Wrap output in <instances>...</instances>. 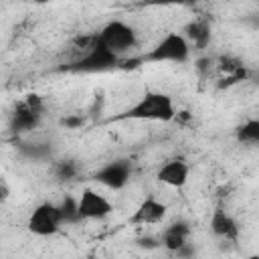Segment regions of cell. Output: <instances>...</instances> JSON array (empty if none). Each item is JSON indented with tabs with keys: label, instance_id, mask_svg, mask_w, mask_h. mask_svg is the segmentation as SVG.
<instances>
[{
	"label": "cell",
	"instance_id": "1",
	"mask_svg": "<svg viewBox=\"0 0 259 259\" xmlns=\"http://www.w3.org/2000/svg\"><path fill=\"white\" fill-rule=\"evenodd\" d=\"M178 117L174 99L162 91H146L136 103H132L117 119H138V121H172Z\"/></svg>",
	"mask_w": 259,
	"mask_h": 259
},
{
	"label": "cell",
	"instance_id": "2",
	"mask_svg": "<svg viewBox=\"0 0 259 259\" xmlns=\"http://www.w3.org/2000/svg\"><path fill=\"white\" fill-rule=\"evenodd\" d=\"M63 223H65V214H63L61 204L40 202L28 214L26 229L36 237H53L61 231Z\"/></svg>",
	"mask_w": 259,
	"mask_h": 259
},
{
	"label": "cell",
	"instance_id": "3",
	"mask_svg": "<svg viewBox=\"0 0 259 259\" xmlns=\"http://www.w3.org/2000/svg\"><path fill=\"white\" fill-rule=\"evenodd\" d=\"M190 51L192 49H190V45L182 32H168L146 55V61H152V63H186L190 59Z\"/></svg>",
	"mask_w": 259,
	"mask_h": 259
},
{
	"label": "cell",
	"instance_id": "4",
	"mask_svg": "<svg viewBox=\"0 0 259 259\" xmlns=\"http://www.w3.org/2000/svg\"><path fill=\"white\" fill-rule=\"evenodd\" d=\"M99 40H101L107 49H111L115 55L123 57L125 53H130L132 49H136V45H138V34H136V30H134L132 24H127V22L115 18V20H109V22L101 28Z\"/></svg>",
	"mask_w": 259,
	"mask_h": 259
},
{
	"label": "cell",
	"instance_id": "5",
	"mask_svg": "<svg viewBox=\"0 0 259 259\" xmlns=\"http://www.w3.org/2000/svg\"><path fill=\"white\" fill-rule=\"evenodd\" d=\"M77 219L85 221H101L113 212V204L107 196L97 192L95 188H83L79 198L75 200Z\"/></svg>",
	"mask_w": 259,
	"mask_h": 259
},
{
	"label": "cell",
	"instance_id": "6",
	"mask_svg": "<svg viewBox=\"0 0 259 259\" xmlns=\"http://www.w3.org/2000/svg\"><path fill=\"white\" fill-rule=\"evenodd\" d=\"M121 61L119 55H115L111 49H107L99 36L97 40L77 59V69L79 71H85V73H99V71H107L111 67H117V63Z\"/></svg>",
	"mask_w": 259,
	"mask_h": 259
},
{
	"label": "cell",
	"instance_id": "7",
	"mask_svg": "<svg viewBox=\"0 0 259 259\" xmlns=\"http://www.w3.org/2000/svg\"><path fill=\"white\" fill-rule=\"evenodd\" d=\"M168 212L166 202H162L156 196H146L130 214V223L138 225V227H150V225H158L164 221Z\"/></svg>",
	"mask_w": 259,
	"mask_h": 259
},
{
	"label": "cell",
	"instance_id": "8",
	"mask_svg": "<svg viewBox=\"0 0 259 259\" xmlns=\"http://www.w3.org/2000/svg\"><path fill=\"white\" fill-rule=\"evenodd\" d=\"M132 176V166L127 160H113L107 162L103 168H99L95 172V180L111 190H121Z\"/></svg>",
	"mask_w": 259,
	"mask_h": 259
},
{
	"label": "cell",
	"instance_id": "9",
	"mask_svg": "<svg viewBox=\"0 0 259 259\" xmlns=\"http://www.w3.org/2000/svg\"><path fill=\"white\" fill-rule=\"evenodd\" d=\"M156 178L170 188H182L190 178V166L184 158H170L158 168Z\"/></svg>",
	"mask_w": 259,
	"mask_h": 259
},
{
	"label": "cell",
	"instance_id": "10",
	"mask_svg": "<svg viewBox=\"0 0 259 259\" xmlns=\"http://www.w3.org/2000/svg\"><path fill=\"white\" fill-rule=\"evenodd\" d=\"M210 231L214 237L225 241H237L239 239V225L231 212L225 208H214L210 214Z\"/></svg>",
	"mask_w": 259,
	"mask_h": 259
},
{
	"label": "cell",
	"instance_id": "11",
	"mask_svg": "<svg viewBox=\"0 0 259 259\" xmlns=\"http://www.w3.org/2000/svg\"><path fill=\"white\" fill-rule=\"evenodd\" d=\"M217 73H219V79L223 81V85L241 83L247 75L245 65L239 59H233V57H221L217 61Z\"/></svg>",
	"mask_w": 259,
	"mask_h": 259
},
{
	"label": "cell",
	"instance_id": "12",
	"mask_svg": "<svg viewBox=\"0 0 259 259\" xmlns=\"http://www.w3.org/2000/svg\"><path fill=\"white\" fill-rule=\"evenodd\" d=\"M188 233L190 229L184 225V223H176L172 227H168L162 235V245L168 249V251H182L186 245H188Z\"/></svg>",
	"mask_w": 259,
	"mask_h": 259
},
{
	"label": "cell",
	"instance_id": "13",
	"mask_svg": "<svg viewBox=\"0 0 259 259\" xmlns=\"http://www.w3.org/2000/svg\"><path fill=\"white\" fill-rule=\"evenodd\" d=\"M184 38L188 40L190 49H206L208 40H210V26L204 20H194L190 24H186V28L182 30Z\"/></svg>",
	"mask_w": 259,
	"mask_h": 259
},
{
	"label": "cell",
	"instance_id": "14",
	"mask_svg": "<svg viewBox=\"0 0 259 259\" xmlns=\"http://www.w3.org/2000/svg\"><path fill=\"white\" fill-rule=\"evenodd\" d=\"M235 136L241 144H249V146H255L259 142V121L255 117L243 121L237 130H235Z\"/></svg>",
	"mask_w": 259,
	"mask_h": 259
},
{
	"label": "cell",
	"instance_id": "15",
	"mask_svg": "<svg viewBox=\"0 0 259 259\" xmlns=\"http://www.w3.org/2000/svg\"><path fill=\"white\" fill-rule=\"evenodd\" d=\"M75 176H77V164L75 162H59V166H57V178L71 180Z\"/></svg>",
	"mask_w": 259,
	"mask_h": 259
},
{
	"label": "cell",
	"instance_id": "16",
	"mask_svg": "<svg viewBox=\"0 0 259 259\" xmlns=\"http://www.w3.org/2000/svg\"><path fill=\"white\" fill-rule=\"evenodd\" d=\"M186 0H146V4L148 6H180V4H184Z\"/></svg>",
	"mask_w": 259,
	"mask_h": 259
},
{
	"label": "cell",
	"instance_id": "17",
	"mask_svg": "<svg viewBox=\"0 0 259 259\" xmlns=\"http://www.w3.org/2000/svg\"><path fill=\"white\" fill-rule=\"evenodd\" d=\"M34 2H38V4H42V2H49V0H34Z\"/></svg>",
	"mask_w": 259,
	"mask_h": 259
}]
</instances>
